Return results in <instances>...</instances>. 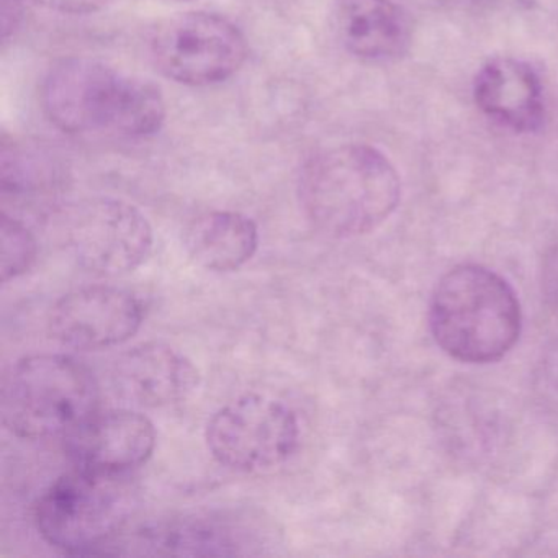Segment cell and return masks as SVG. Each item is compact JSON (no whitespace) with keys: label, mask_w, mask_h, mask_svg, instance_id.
Here are the masks:
<instances>
[{"label":"cell","mask_w":558,"mask_h":558,"mask_svg":"<svg viewBox=\"0 0 558 558\" xmlns=\"http://www.w3.org/2000/svg\"><path fill=\"white\" fill-rule=\"evenodd\" d=\"M205 439L220 465L236 472H263L282 465L295 453L299 417L282 401L244 395L214 414Z\"/></svg>","instance_id":"7"},{"label":"cell","mask_w":558,"mask_h":558,"mask_svg":"<svg viewBox=\"0 0 558 558\" xmlns=\"http://www.w3.org/2000/svg\"><path fill=\"white\" fill-rule=\"evenodd\" d=\"M123 476L80 469L60 476L35 506L41 537L68 554H93L112 544L132 512Z\"/></svg>","instance_id":"5"},{"label":"cell","mask_w":558,"mask_h":558,"mask_svg":"<svg viewBox=\"0 0 558 558\" xmlns=\"http://www.w3.org/2000/svg\"><path fill=\"white\" fill-rule=\"evenodd\" d=\"M37 4L61 14L86 15L102 11L110 0H34Z\"/></svg>","instance_id":"17"},{"label":"cell","mask_w":558,"mask_h":558,"mask_svg":"<svg viewBox=\"0 0 558 558\" xmlns=\"http://www.w3.org/2000/svg\"><path fill=\"white\" fill-rule=\"evenodd\" d=\"M179 2H182V0H179Z\"/></svg>","instance_id":"19"},{"label":"cell","mask_w":558,"mask_h":558,"mask_svg":"<svg viewBox=\"0 0 558 558\" xmlns=\"http://www.w3.org/2000/svg\"><path fill=\"white\" fill-rule=\"evenodd\" d=\"M0 274L2 282L17 279L32 269L37 260V240L17 218L2 214L0 227Z\"/></svg>","instance_id":"16"},{"label":"cell","mask_w":558,"mask_h":558,"mask_svg":"<svg viewBox=\"0 0 558 558\" xmlns=\"http://www.w3.org/2000/svg\"><path fill=\"white\" fill-rule=\"evenodd\" d=\"M143 315V303L129 290L83 287L54 303L48 331L66 348L100 351L130 341L142 328Z\"/></svg>","instance_id":"9"},{"label":"cell","mask_w":558,"mask_h":558,"mask_svg":"<svg viewBox=\"0 0 558 558\" xmlns=\"http://www.w3.org/2000/svg\"><path fill=\"white\" fill-rule=\"evenodd\" d=\"M300 204L326 236H362L380 227L400 202L397 169L377 149L344 145L315 156L300 178Z\"/></svg>","instance_id":"2"},{"label":"cell","mask_w":558,"mask_h":558,"mask_svg":"<svg viewBox=\"0 0 558 558\" xmlns=\"http://www.w3.org/2000/svg\"><path fill=\"white\" fill-rule=\"evenodd\" d=\"M429 325L437 345L456 361L488 364L505 357L521 335V306L508 282L482 266H460L434 290Z\"/></svg>","instance_id":"3"},{"label":"cell","mask_w":558,"mask_h":558,"mask_svg":"<svg viewBox=\"0 0 558 558\" xmlns=\"http://www.w3.org/2000/svg\"><path fill=\"white\" fill-rule=\"evenodd\" d=\"M151 554L238 555L250 544L246 529L228 519L185 518L161 522L138 534Z\"/></svg>","instance_id":"15"},{"label":"cell","mask_w":558,"mask_h":558,"mask_svg":"<svg viewBox=\"0 0 558 558\" xmlns=\"http://www.w3.org/2000/svg\"><path fill=\"white\" fill-rule=\"evenodd\" d=\"M259 246L257 225L238 211H210L185 233L189 256L211 272H233L250 263Z\"/></svg>","instance_id":"14"},{"label":"cell","mask_w":558,"mask_h":558,"mask_svg":"<svg viewBox=\"0 0 558 558\" xmlns=\"http://www.w3.org/2000/svg\"><path fill=\"white\" fill-rule=\"evenodd\" d=\"M153 63L184 86H211L230 80L247 58V44L236 25L208 12L174 15L156 25L149 38Z\"/></svg>","instance_id":"8"},{"label":"cell","mask_w":558,"mask_h":558,"mask_svg":"<svg viewBox=\"0 0 558 558\" xmlns=\"http://www.w3.org/2000/svg\"><path fill=\"white\" fill-rule=\"evenodd\" d=\"M201 375L191 359L165 342H143L117 359L112 384L123 400L143 408H162L187 400Z\"/></svg>","instance_id":"11"},{"label":"cell","mask_w":558,"mask_h":558,"mask_svg":"<svg viewBox=\"0 0 558 558\" xmlns=\"http://www.w3.org/2000/svg\"><path fill=\"white\" fill-rule=\"evenodd\" d=\"M99 408L93 372L71 355L38 354L21 359L2 390V417L22 439L66 437Z\"/></svg>","instance_id":"4"},{"label":"cell","mask_w":558,"mask_h":558,"mask_svg":"<svg viewBox=\"0 0 558 558\" xmlns=\"http://www.w3.org/2000/svg\"><path fill=\"white\" fill-rule=\"evenodd\" d=\"M64 246L87 272L116 277L146 263L155 244L148 218L119 198H87L60 220Z\"/></svg>","instance_id":"6"},{"label":"cell","mask_w":558,"mask_h":558,"mask_svg":"<svg viewBox=\"0 0 558 558\" xmlns=\"http://www.w3.org/2000/svg\"><path fill=\"white\" fill-rule=\"evenodd\" d=\"M475 100L483 113L515 133H532L544 122V94L535 71L522 61H489L475 80Z\"/></svg>","instance_id":"12"},{"label":"cell","mask_w":558,"mask_h":558,"mask_svg":"<svg viewBox=\"0 0 558 558\" xmlns=\"http://www.w3.org/2000/svg\"><path fill=\"white\" fill-rule=\"evenodd\" d=\"M41 104L48 120L66 133L142 138L159 132L166 119L156 84L89 58L60 61L45 80Z\"/></svg>","instance_id":"1"},{"label":"cell","mask_w":558,"mask_h":558,"mask_svg":"<svg viewBox=\"0 0 558 558\" xmlns=\"http://www.w3.org/2000/svg\"><path fill=\"white\" fill-rule=\"evenodd\" d=\"M551 274H554V286L558 290V250L555 251L554 267H551Z\"/></svg>","instance_id":"18"},{"label":"cell","mask_w":558,"mask_h":558,"mask_svg":"<svg viewBox=\"0 0 558 558\" xmlns=\"http://www.w3.org/2000/svg\"><path fill=\"white\" fill-rule=\"evenodd\" d=\"M64 440L76 469L102 475H125L148 462L155 452L156 427L138 411H97Z\"/></svg>","instance_id":"10"},{"label":"cell","mask_w":558,"mask_h":558,"mask_svg":"<svg viewBox=\"0 0 558 558\" xmlns=\"http://www.w3.org/2000/svg\"><path fill=\"white\" fill-rule=\"evenodd\" d=\"M335 25L345 50L362 60H397L411 44L410 21L391 0H339Z\"/></svg>","instance_id":"13"}]
</instances>
